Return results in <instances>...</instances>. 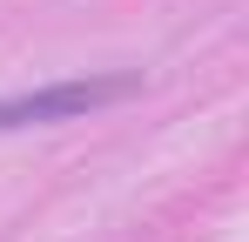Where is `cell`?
I'll return each instance as SVG.
<instances>
[{
    "mask_svg": "<svg viewBox=\"0 0 249 242\" xmlns=\"http://www.w3.org/2000/svg\"><path fill=\"white\" fill-rule=\"evenodd\" d=\"M135 94V74H94V81H47V87H27V94H7L0 101V135L14 128H54V121H81L108 101Z\"/></svg>",
    "mask_w": 249,
    "mask_h": 242,
    "instance_id": "6da1fadb",
    "label": "cell"
}]
</instances>
